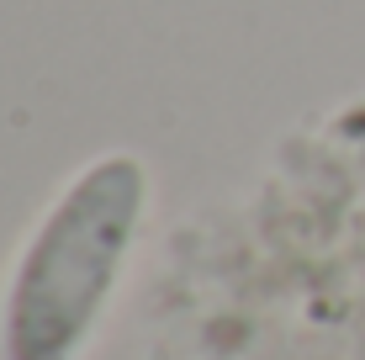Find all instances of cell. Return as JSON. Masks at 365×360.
Masks as SVG:
<instances>
[{
    "instance_id": "obj_1",
    "label": "cell",
    "mask_w": 365,
    "mask_h": 360,
    "mask_svg": "<svg viewBox=\"0 0 365 360\" xmlns=\"http://www.w3.org/2000/svg\"><path fill=\"white\" fill-rule=\"evenodd\" d=\"M148 207V170L101 154L21 244L0 297V360H74L96 334Z\"/></svg>"
}]
</instances>
